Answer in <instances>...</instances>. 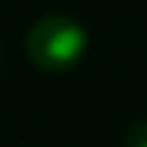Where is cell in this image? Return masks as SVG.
<instances>
[{
	"instance_id": "6da1fadb",
	"label": "cell",
	"mask_w": 147,
	"mask_h": 147,
	"mask_svg": "<svg viewBox=\"0 0 147 147\" xmlns=\"http://www.w3.org/2000/svg\"><path fill=\"white\" fill-rule=\"evenodd\" d=\"M27 57L42 72H66L87 51V30L72 15H45L27 30Z\"/></svg>"
},
{
	"instance_id": "7a4b0ae2",
	"label": "cell",
	"mask_w": 147,
	"mask_h": 147,
	"mask_svg": "<svg viewBox=\"0 0 147 147\" xmlns=\"http://www.w3.org/2000/svg\"><path fill=\"white\" fill-rule=\"evenodd\" d=\"M123 147H147V120H138L123 132Z\"/></svg>"
}]
</instances>
